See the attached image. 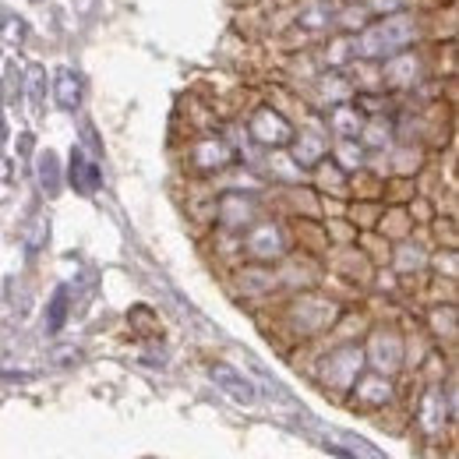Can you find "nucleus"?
I'll return each instance as SVG.
<instances>
[{
  "label": "nucleus",
  "instance_id": "nucleus-1",
  "mask_svg": "<svg viewBox=\"0 0 459 459\" xmlns=\"http://www.w3.org/2000/svg\"><path fill=\"white\" fill-rule=\"evenodd\" d=\"M428 43V22L424 11H396L371 18L357 36H353V57L360 60H385L410 47Z\"/></svg>",
  "mask_w": 459,
  "mask_h": 459
},
{
  "label": "nucleus",
  "instance_id": "nucleus-2",
  "mask_svg": "<svg viewBox=\"0 0 459 459\" xmlns=\"http://www.w3.org/2000/svg\"><path fill=\"white\" fill-rule=\"evenodd\" d=\"M378 67H382L385 92H410L413 85H420L431 74V43L400 50L393 57L378 60Z\"/></svg>",
  "mask_w": 459,
  "mask_h": 459
},
{
  "label": "nucleus",
  "instance_id": "nucleus-3",
  "mask_svg": "<svg viewBox=\"0 0 459 459\" xmlns=\"http://www.w3.org/2000/svg\"><path fill=\"white\" fill-rule=\"evenodd\" d=\"M287 315H290V325L297 329V336H300V340H311V336L329 333V329L336 325L340 307H336L333 300L318 297V293H297V297L290 300Z\"/></svg>",
  "mask_w": 459,
  "mask_h": 459
},
{
  "label": "nucleus",
  "instance_id": "nucleus-4",
  "mask_svg": "<svg viewBox=\"0 0 459 459\" xmlns=\"http://www.w3.org/2000/svg\"><path fill=\"white\" fill-rule=\"evenodd\" d=\"M247 138L265 149H283L293 138V120L280 114L273 103H258L247 117Z\"/></svg>",
  "mask_w": 459,
  "mask_h": 459
},
{
  "label": "nucleus",
  "instance_id": "nucleus-5",
  "mask_svg": "<svg viewBox=\"0 0 459 459\" xmlns=\"http://www.w3.org/2000/svg\"><path fill=\"white\" fill-rule=\"evenodd\" d=\"M336 7L340 0H300L293 11V32H300V39H322L329 32H336Z\"/></svg>",
  "mask_w": 459,
  "mask_h": 459
},
{
  "label": "nucleus",
  "instance_id": "nucleus-6",
  "mask_svg": "<svg viewBox=\"0 0 459 459\" xmlns=\"http://www.w3.org/2000/svg\"><path fill=\"white\" fill-rule=\"evenodd\" d=\"M364 346L357 343H343L340 350H333L325 360H322V378H325V385H333V389H353V382L360 378V371H364Z\"/></svg>",
  "mask_w": 459,
  "mask_h": 459
},
{
  "label": "nucleus",
  "instance_id": "nucleus-7",
  "mask_svg": "<svg viewBox=\"0 0 459 459\" xmlns=\"http://www.w3.org/2000/svg\"><path fill=\"white\" fill-rule=\"evenodd\" d=\"M240 247L255 258V262H276V258H283L287 255V233L280 223H269V220H255L251 227H247V237L240 240Z\"/></svg>",
  "mask_w": 459,
  "mask_h": 459
},
{
  "label": "nucleus",
  "instance_id": "nucleus-8",
  "mask_svg": "<svg viewBox=\"0 0 459 459\" xmlns=\"http://www.w3.org/2000/svg\"><path fill=\"white\" fill-rule=\"evenodd\" d=\"M191 167L198 173H223L233 167V149L216 134H202L191 142Z\"/></svg>",
  "mask_w": 459,
  "mask_h": 459
},
{
  "label": "nucleus",
  "instance_id": "nucleus-9",
  "mask_svg": "<svg viewBox=\"0 0 459 459\" xmlns=\"http://www.w3.org/2000/svg\"><path fill=\"white\" fill-rule=\"evenodd\" d=\"M290 145H293V163L300 167V170H315L325 156H329V138H325V127H300V131H293V138H290Z\"/></svg>",
  "mask_w": 459,
  "mask_h": 459
},
{
  "label": "nucleus",
  "instance_id": "nucleus-10",
  "mask_svg": "<svg viewBox=\"0 0 459 459\" xmlns=\"http://www.w3.org/2000/svg\"><path fill=\"white\" fill-rule=\"evenodd\" d=\"M364 360H371L378 368V375H393L403 364V336L396 329H375L371 333V343L364 350Z\"/></svg>",
  "mask_w": 459,
  "mask_h": 459
},
{
  "label": "nucleus",
  "instance_id": "nucleus-11",
  "mask_svg": "<svg viewBox=\"0 0 459 459\" xmlns=\"http://www.w3.org/2000/svg\"><path fill=\"white\" fill-rule=\"evenodd\" d=\"M307 89H311V100H315L322 110H329V107H336V103H350V100H353V85H350L346 71H318V74H315V82H311Z\"/></svg>",
  "mask_w": 459,
  "mask_h": 459
},
{
  "label": "nucleus",
  "instance_id": "nucleus-12",
  "mask_svg": "<svg viewBox=\"0 0 459 459\" xmlns=\"http://www.w3.org/2000/svg\"><path fill=\"white\" fill-rule=\"evenodd\" d=\"M311 50H315V60H318L322 71H346V67L353 64V36H346V32H329V36H322Z\"/></svg>",
  "mask_w": 459,
  "mask_h": 459
},
{
  "label": "nucleus",
  "instance_id": "nucleus-13",
  "mask_svg": "<svg viewBox=\"0 0 459 459\" xmlns=\"http://www.w3.org/2000/svg\"><path fill=\"white\" fill-rule=\"evenodd\" d=\"M216 212H220V223L230 230H247L258 216H255V202L251 198H244L240 191H230L220 198V205H216Z\"/></svg>",
  "mask_w": 459,
  "mask_h": 459
},
{
  "label": "nucleus",
  "instance_id": "nucleus-14",
  "mask_svg": "<svg viewBox=\"0 0 459 459\" xmlns=\"http://www.w3.org/2000/svg\"><path fill=\"white\" fill-rule=\"evenodd\" d=\"M325 124H329V131H333L336 138H357V134H360V124H364V114H360L357 103L350 100V103L329 107V110H325Z\"/></svg>",
  "mask_w": 459,
  "mask_h": 459
},
{
  "label": "nucleus",
  "instance_id": "nucleus-15",
  "mask_svg": "<svg viewBox=\"0 0 459 459\" xmlns=\"http://www.w3.org/2000/svg\"><path fill=\"white\" fill-rule=\"evenodd\" d=\"M333 163L343 173H357L368 167V149L357 142V138H336V149H333Z\"/></svg>",
  "mask_w": 459,
  "mask_h": 459
},
{
  "label": "nucleus",
  "instance_id": "nucleus-16",
  "mask_svg": "<svg viewBox=\"0 0 459 459\" xmlns=\"http://www.w3.org/2000/svg\"><path fill=\"white\" fill-rule=\"evenodd\" d=\"M368 22H371V11L360 0H340V7H336V32L357 36Z\"/></svg>",
  "mask_w": 459,
  "mask_h": 459
},
{
  "label": "nucleus",
  "instance_id": "nucleus-17",
  "mask_svg": "<svg viewBox=\"0 0 459 459\" xmlns=\"http://www.w3.org/2000/svg\"><path fill=\"white\" fill-rule=\"evenodd\" d=\"M353 396H357L360 403H371V406L389 403V400H393V382H389L385 375H368V378H357V382H353Z\"/></svg>",
  "mask_w": 459,
  "mask_h": 459
},
{
  "label": "nucleus",
  "instance_id": "nucleus-18",
  "mask_svg": "<svg viewBox=\"0 0 459 459\" xmlns=\"http://www.w3.org/2000/svg\"><path fill=\"white\" fill-rule=\"evenodd\" d=\"M212 378H216V382H220V385H223L237 403H255V389H251V385H247L233 368L216 364V368H212Z\"/></svg>",
  "mask_w": 459,
  "mask_h": 459
},
{
  "label": "nucleus",
  "instance_id": "nucleus-19",
  "mask_svg": "<svg viewBox=\"0 0 459 459\" xmlns=\"http://www.w3.org/2000/svg\"><path fill=\"white\" fill-rule=\"evenodd\" d=\"M346 177H350V173L340 170V167H336V163H333L329 156H325V160H322V163L315 167V180H318V191H322V195H333V198L346 191Z\"/></svg>",
  "mask_w": 459,
  "mask_h": 459
},
{
  "label": "nucleus",
  "instance_id": "nucleus-20",
  "mask_svg": "<svg viewBox=\"0 0 459 459\" xmlns=\"http://www.w3.org/2000/svg\"><path fill=\"white\" fill-rule=\"evenodd\" d=\"M371 18H382V14H396V11H428L424 0H360Z\"/></svg>",
  "mask_w": 459,
  "mask_h": 459
},
{
  "label": "nucleus",
  "instance_id": "nucleus-21",
  "mask_svg": "<svg viewBox=\"0 0 459 459\" xmlns=\"http://www.w3.org/2000/svg\"><path fill=\"white\" fill-rule=\"evenodd\" d=\"M71 177H74V184H78L82 191H96V187H100V170H96L92 163H85L82 152H74V160H71Z\"/></svg>",
  "mask_w": 459,
  "mask_h": 459
}]
</instances>
